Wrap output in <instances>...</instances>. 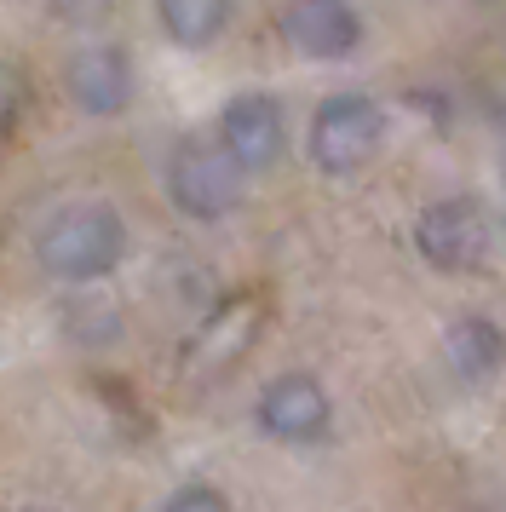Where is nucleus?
<instances>
[{"instance_id": "1", "label": "nucleus", "mask_w": 506, "mask_h": 512, "mask_svg": "<svg viewBox=\"0 0 506 512\" xmlns=\"http://www.w3.org/2000/svg\"><path fill=\"white\" fill-rule=\"evenodd\" d=\"M35 259H41L46 277L69 282V288H87V282L110 277L127 259V219L110 202H75V208L46 219Z\"/></svg>"}, {"instance_id": "2", "label": "nucleus", "mask_w": 506, "mask_h": 512, "mask_svg": "<svg viewBox=\"0 0 506 512\" xmlns=\"http://www.w3.org/2000/svg\"><path fill=\"white\" fill-rule=\"evenodd\" d=\"M167 196L190 219H225L242 202V167L230 162V150L219 139L190 133L167 156Z\"/></svg>"}, {"instance_id": "3", "label": "nucleus", "mask_w": 506, "mask_h": 512, "mask_svg": "<svg viewBox=\"0 0 506 512\" xmlns=\"http://www.w3.org/2000/svg\"><path fill=\"white\" fill-rule=\"evenodd\" d=\"M380 139H386V116L368 93H334L311 116V162L334 179L357 173L380 150Z\"/></svg>"}, {"instance_id": "4", "label": "nucleus", "mask_w": 506, "mask_h": 512, "mask_svg": "<svg viewBox=\"0 0 506 512\" xmlns=\"http://www.w3.org/2000/svg\"><path fill=\"white\" fill-rule=\"evenodd\" d=\"M489 236L495 225L478 196H443L414 219V248L432 271H478L489 254Z\"/></svg>"}, {"instance_id": "5", "label": "nucleus", "mask_w": 506, "mask_h": 512, "mask_svg": "<svg viewBox=\"0 0 506 512\" xmlns=\"http://www.w3.org/2000/svg\"><path fill=\"white\" fill-rule=\"evenodd\" d=\"M219 144L230 150V162L242 173H265L282 162L288 150V116L271 93H236L219 110Z\"/></svg>"}, {"instance_id": "6", "label": "nucleus", "mask_w": 506, "mask_h": 512, "mask_svg": "<svg viewBox=\"0 0 506 512\" xmlns=\"http://www.w3.org/2000/svg\"><path fill=\"white\" fill-rule=\"evenodd\" d=\"M64 87L75 98V110H87V116H121L133 104V87H138L133 52L115 47V41H87V47L69 58Z\"/></svg>"}, {"instance_id": "7", "label": "nucleus", "mask_w": 506, "mask_h": 512, "mask_svg": "<svg viewBox=\"0 0 506 512\" xmlns=\"http://www.w3.org/2000/svg\"><path fill=\"white\" fill-rule=\"evenodd\" d=\"M253 415H259V432H271V438L311 443V438L328 432L334 403H328V392H322V380H311V374H276V380H265Z\"/></svg>"}, {"instance_id": "8", "label": "nucleus", "mask_w": 506, "mask_h": 512, "mask_svg": "<svg viewBox=\"0 0 506 512\" xmlns=\"http://www.w3.org/2000/svg\"><path fill=\"white\" fill-rule=\"evenodd\" d=\"M282 35L305 58H351L363 41V18L345 0H299L282 12Z\"/></svg>"}, {"instance_id": "9", "label": "nucleus", "mask_w": 506, "mask_h": 512, "mask_svg": "<svg viewBox=\"0 0 506 512\" xmlns=\"http://www.w3.org/2000/svg\"><path fill=\"white\" fill-rule=\"evenodd\" d=\"M253 334H259V300L253 294H236V300H225L213 317H207L202 328H196V340H190V369H230L242 351L253 346Z\"/></svg>"}, {"instance_id": "10", "label": "nucleus", "mask_w": 506, "mask_h": 512, "mask_svg": "<svg viewBox=\"0 0 506 512\" xmlns=\"http://www.w3.org/2000/svg\"><path fill=\"white\" fill-rule=\"evenodd\" d=\"M501 328L489 323L483 311H460L455 323H449V334H443V357H449V369L460 374V380H483V374L501 369Z\"/></svg>"}, {"instance_id": "11", "label": "nucleus", "mask_w": 506, "mask_h": 512, "mask_svg": "<svg viewBox=\"0 0 506 512\" xmlns=\"http://www.w3.org/2000/svg\"><path fill=\"white\" fill-rule=\"evenodd\" d=\"M156 24L167 29L179 47H207V41L230 24V6L225 0H161Z\"/></svg>"}, {"instance_id": "12", "label": "nucleus", "mask_w": 506, "mask_h": 512, "mask_svg": "<svg viewBox=\"0 0 506 512\" xmlns=\"http://www.w3.org/2000/svg\"><path fill=\"white\" fill-rule=\"evenodd\" d=\"M161 512H230V501L213 484H184V489L167 495V507Z\"/></svg>"}, {"instance_id": "13", "label": "nucleus", "mask_w": 506, "mask_h": 512, "mask_svg": "<svg viewBox=\"0 0 506 512\" xmlns=\"http://www.w3.org/2000/svg\"><path fill=\"white\" fill-rule=\"evenodd\" d=\"M18 512H41V507H18Z\"/></svg>"}]
</instances>
